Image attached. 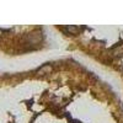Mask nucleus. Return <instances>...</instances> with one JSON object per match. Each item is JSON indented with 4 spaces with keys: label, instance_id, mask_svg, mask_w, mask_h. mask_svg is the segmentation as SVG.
I'll return each instance as SVG.
<instances>
[{
    "label": "nucleus",
    "instance_id": "1",
    "mask_svg": "<svg viewBox=\"0 0 123 123\" xmlns=\"http://www.w3.org/2000/svg\"><path fill=\"white\" fill-rule=\"evenodd\" d=\"M50 71H52V67L50 65H44V67H42L39 70H38V74L41 75V74H47V73H50Z\"/></svg>",
    "mask_w": 123,
    "mask_h": 123
},
{
    "label": "nucleus",
    "instance_id": "2",
    "mask_svg": "<svg viewBox=\"0 0 123 123\" xmlns=\"http://www.w3.org/2000/svg\"><path fill=\"white\" fill-rule=\"evenodd\" d=\"M67 30L70 31L71 33H78V31H79V28L78 27H74V26H69V27H67Z\"/></svg>",
    "mask_w": 123,
    "mask_h": 123
}]
</instances>
